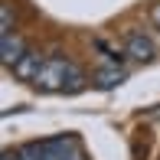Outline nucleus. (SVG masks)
I'll return each instance as SVG.
<instances>
[{
  "mask_svg": "<svg viewBox=\"0 0 160 160\" xmlns=\"http://www.w3.org/2000/svg\"><path fill=\"white\" fill-rule=\"evenodd\" d=\"M42 62H46V59H42L39 52L26 49V56H23L17 65H13V75L23 78V82H36V75H39V69H42Z\"/></svg>",
  "mask_w": 160,
  "mask_h": 160,
  "instance_id": "obj_5",
  "label": "nucleus"
},
{
  "mask_svg": "<svg viewBox=\"0 0 160 160\" xmlns=\"http://www.w3.org/2000/svg\"><path fill=\"white\" fill-rule=\"evenodd\" d=\"M26 42H23V36H17V33H7V36H0V62L7 65V69H13L20 59L26 56Z\"/></svg>",
  "mask_w": 160,
  "mask_h": 160,
  "instance_id": "obj_3",
  "label": "nucleus"
},
{
  "mask_svg": "<svg viewBox=\"0 0 160 160\" xmlns=\"http://www.w3.org/2000/svg\"><path fill=\"white\" fill-rule=\"evenodd\" d=\"M78 137L75 134H59V137H46L36 144H23L20 154L23 160H69L72 154H78Z\"/></svg>",
  "mask_w": 160,
  "mask_h": 160,
  "instance_id": "obj_2",
  "label": "nucleus"
},
{
  "mask_svg": "<svg viewBox=\"0 0 160 160\" xmlns=\"http://www.w3.org/2000/svg\"><path fill=\"white\" fill-rule=\"evenodd\" d=\"M124 78H128V72L121 69V65H108V69H101L95 75V85H98V88H118Z\"/></svg>",
  "mask_w": 160,
  "mask_h": 160,
  "instance_id": "obj_6",
  "label": "nucleus"
},
{
  "mask_svg": "<svg viewBox=\"0 0 160 160\" xmlns=\"http://www.w3.org/2000/svg\"><path fill=\"white\" fill-rule=\"evenodd\" d=\"M85 82H88L85 72L72 59H65V56H46V62H42V69H39L33 85L39 92H82Z\"/></svg>",
  "mask_w": 160,
  "mask_h": 160,
  "instance_id": "obj_1",
  "label": "nucleus"
},
{
  "mask_svg": "<svg viewBox=\"0 0 160 160\" xmlns=\"http://www.w3.org/2000/svg\"><path fill=\"white\" fill-rule=\"evenodd\" d=\"M124 52L134 62H150V59H154V42H150L141 30H131L128 33V42H124Z\"/></svg>",
  "mask_w": 160,
  "mask_h": 160,
  "instance_id": "obj_4",
  "label": "nucleus"
},
{
  "mask_svg": "<svg viewBox=\"0 0 160 160\" xmlns=\"http://www.w3.org/2000/svg\"><path fill=\"white\" fill-rule=\"evenodd\" d=\"M150 20H154V26L160 30V3H154V10H150Z\"/></svg>",
  "mask_w": 160,
  "mask_h": 160,
  "instance_id": "obj_9",
  "label": "nucleus"
},
{
  "mask_svg": "<svg viewBox=\"0 0 160 160\" xmlns=\"http://www.w3.org/2000/svg\"><path fill=\"white\" fill-rule=\"evenodd\" d=\"M13 33V7L10 3H0V36Z\"/></svg>",
  "mask_w": 160,
  "mask_h": 160,
  "instance_id": "obj_7",
  "label": "nucleus"
},
{
  "mask_svg": "<svg viewBox=\"0 0 160 160\" xmlns=\"http://www.w3.org/2000/svg\"><path fill=\"white\" fill-rule=\"evenodd\" d=\"M0 160H23V154H20V147L17 150H3V157Z\"/></svg>",
  "mask_w": 160,
  "mask_h": 160,
  "instance_id": "obj_8",
  "label": "nucleus"
},
{
  "mask_svg": "<svg viewBox=\"0 0 160 160\" xmlns=\"http://www.w3.org/2000/svg\"><path fill=\"white\" fill-rule=\"evenodd\" d=\"M69 160H85V157H82V150H78V154H72V157H69Z\"/></svg>",
  "mask_w": 160,
  "mask_h": 160,
  "instance_id": "obj_10",
  "label": "nucleus"
}]
</instances>
